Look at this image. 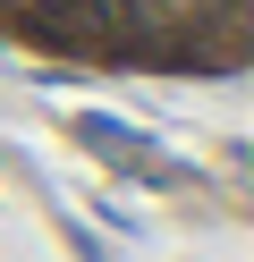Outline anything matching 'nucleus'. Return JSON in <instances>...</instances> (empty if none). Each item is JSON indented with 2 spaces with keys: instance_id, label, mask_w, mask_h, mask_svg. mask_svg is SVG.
I'll use <instances>...</instances> for the list:
<instances>
[]
</instances>
